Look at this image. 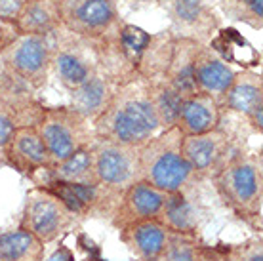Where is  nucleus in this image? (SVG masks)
I'll return each instance as SVG.
<instances>
[{
  "label": "nucleus",
  "mask_w": 263,
  "mask_h": 261,
  "mask_svg": "<svg viewBox=\"0 0 263 261\" xmlns=\"http://www.w3.org/2000/svg\"><path fill=\"white\" fill-rule=\"evenodd\" d=\"M77 221L79 219L67 210L58 196L42 187H33L25 196L17 227L31 233L44 246H48L74 227Z\"/></svg>",
  "instance_id": "nucleus-10"
},
{
  "label": "nucleus",
  "mask_w": 263,
  "mask_h": 261,
  "mask_svg": "<svg viewBox=\"0 0 263 261\" xmlns=\"http://www.w3.org/2000/svg\"><path fill=\"white\" fill-rule=\"evenodd\" d=\"M166 198H168V193L139 179L120 195L117 210L111 217V225L120 231L132 223L157 219Z\"/></svg>",
  "instance_id": "nucleus-16"
},
{
  "label": "nucleus",
  "mask_w": 263,
  "mask_h": 261,
  "mask_svg": "<svg viewBox=\"0 0 263 261\" xmlns=\"http://www.w3.org/2000/svg\"><path fill=\"white\" fill-rule=\"evenodd\" d=\"M233 79H235V71L225 59H221L219 53L214 52L208 44L198 46L197 58H195V80H197L198 94L210 96L221 107Z\"/></svg>",
  "instance_id": "nucleus-17"
},
{
  "label": "nucleus",
  "mask_w": 263,
  "mask_h": 261,
  "mask_svg": "<svg viewBox=\"0 0 263 261\" xmlns=\"http://www.w3.org/2000/svg\"><path fill=\"white\" fill-rule=\"evenodd\" d=\"M40 187L50 191L53 196H58L79 221L92 219V217H107L111 221L117 204L120 200L119 195H112L101 185L48 181Z\"/></svg>",
  "instance_id": "nucleus-12"
},
{
  "label": "nucleus",
  "mask_w": 263,
  "mask_h": 261,
  "mask_svg": "<svg viewBox=\"0 0 263 261\" xmlns=\"http://www.w3.org/2000/svg\"><path fill=\"white\" fill-rule=\"evenodd\" d=\"M216 261H227V259H225V248H223V254L219 255V257H217V259H216Z\"/></svg>",
  "instance_id": "nucleus-34"
},
{
  "label": "nucleus",
  "mask_w": 263,
  "mask_h": 261,
  "mask_svg": "<svg viewBox=\"0 0 263 261\" xmlns=\"http://www.w3.org/2000/svg\"><path fill=\"white\" fill-rule=\"evenodd\" d=\"M198 42L185 36H176L172 42L170 63L166 67L164 79L183 99L198 94L195 80V58L198 52Z\"/></svg>",
  "instance_id": "nucleus-18"
},
{
  "label": "nucleus",
  "mask_w": 263,
  "mask_h": 261,
  "mask_svg": "<svg viewBox=\"0 0 263 261\" xmlns=\"http://www.w3.org/2000/svg\"><path fill=\"white\" fill-rule=\"evenodd\" d=\"M202 208L197 202H193L191 195L172 193L162 204L157 221L170 233L198 235L200 225H202Z\"/></svg>",
  "instance_id": "nucleus-22"
},
{
  "label": "nucleus",
  "mask_w": 263,
  "mask_h": 261,
  "mask_svg": "<svg viewBox=\"0 0 263 261\" xmlns=\"http://www.w3.org/2000/svg\"><path fill=\"white\" fill-rule=\"evenodd\" d=\"M176 39V34L172 31H162L158 34H151V40L143 53L134 65V71L145 80H153L158 77H164L166 67L170 63L172 55V42Z\"/></svg>",
  "instance_id": "nucleus-25"
},
{
  "label": "nucleus",
  "mask_w": 263,
  "mask_h": 261,
  "mask_svg": "<svg viewBox=\"0 0 263 261\" xmlns=\"http://www.w3.org/2000/svg\"><path fill=\"white\" fill-rule=\"evenodd\" d=\"M134 72V67L126 61L119 44L111 46L105 53L103 63L93 72L84 84L69 91L71 96V107L79 111L93 124V120L105 111V107L111 103L115 91Z\"/></svg>",
  "instance_id": "nucleus-7"
},
{
  "label": "nucleus",
  "mask_w": 263,
  "mask_h": 261,
  "mask_svg": "<svg viewBox=\"0 0 263 261\" xmlns=\"http://www.w3.org/2000/svg\"><path fill=\"white\" fill-rule=\"evenodd\" d=\"M168 233L157 219L132 223L119 231V238L136 261H158L168 240Z\"/></svg>",
  "instance_id": "nucleus-19"
},
{
  "label": "nucleus",
  "mask_w": 263,
  "mask_h": 261,
  "mask_svg": "<svg viewBox=\"0 0 263 261\" xmlns=\"http://www.w3.org/2000/svg\"><path fill=\"white\" fill-rule=\"evenodd\" d=\"M27 0H0V23L13 27Z\"/></svg>",
  "instance_id": "nucleus-31"
},
{
  "label": "nucleus",
  "mask_w": 263,
  "mask_h": 261,
  "mask_svg": "<svg viewBox=\"0 0 263 261\" xmlns=\"http://www.w3.org/2000/svg\"><path fill=\"white\" fill-rule=\"evenodd\" d=\"M221 109L237 113L256 134L263 132V79L252 69L235 72L229 90L225 94Z\"/></svg>",
  "instance_id": "nucleus-15"
},
{
  "label": "nucleus",
  "mask_w": 263,
  "mask_h": 261,
  "mask_svg": "<svg viewBox=\"0 0 263 261\" xmlns=\"http://www.w3.org/2000/svg\"><path fill=\"white\" fill-rule=\"evenodd\" d=\"M149 40H151V34L145 33L143 29H139L136 25H128V23L122 25L119 34V50L132 67L136 65V61L147 48Z\"/></svg>",
  "instance_id": "nucleus-28"
},
{
  "label": "nucleus",
  "mask_w": 263,
  "mask_h": 261,
  "mask_svg": "<svg viewBox=\"0 0 263 261\" xmlns=\"http://www.w3.org/2000/svg\"><path fill=\"white\" fill-rule=\"evenodd\" d=\"M124 2L132 8H147L158 4V0H124Z\"/></svg>",
  "instance_id": "nucleus-32"
},
{
  "label": "nucleus",
  "mask_w": 263,
  "mask_h": 261,
  "mask_svg": "<svg viewBox=\"0 0 263 261\" xmlns=\"http://www.w3.org/2000/svg\"><path fill=\"white\" fill-rule=\"evenodd\" d=\"M225 246H210L200 235L168 233V240L158 261H216Z\"/></svg>",
  "instance_id": "nucleus-24"
},
{
  "label": "nucleus",
  "mask_w": 263,
  "mask_h": 261,
  "mask_svg": "<svg viewBox=\"0 0 263 261\" xmlns=\"http://www.w3.org/2000/svg\"><path fill=\"white\" fill-rule=\"evenodd\" d=\"M60 27V0H27L13 25V31L17 34L52 36Z\"/></svg>",
  "instance_id": "nucleus-23"
},
{
  "label": "nucleus",
  "mask_w": 263,
  "mask_h": 261,
  "mask_svg": "<svg viewBox=\"0 0 263 261\" xmlns=\"http://www.w3.org/2000/svg\"><path fill=\"white\" fill-rule=\"evenodd\" d=\"M181 132L178 126L162 130L139 147V170L141 181L157 189L191 195L200 183L181 153Z\"/></svg>",
  "instance_id": "nucleus-3"
},
{
  "label": "nucleus",
  "mask_w": 263,
  "mask_h": 261,
  "mask_svg": "<svg viewBox=\"0 0 263 261\" xmlns=\"http://www.w3.org/2000/svg\"><path fill=\"white\" fill-rule=\"evenodd\" d=\"M244 2H248V0H223L221 2V6L223 8H233V6H240Z\"/></svg>",
  "instance_id": "nucleus-33"
},
{
  "label": "nucleus",
  "mask_w": 263,
  "mask_h": 261,
  "mask_svg": "<svg viewBox=\"0 0 263 261\" xmlns=\"http://www.w3.org/2000/svg\"><path fill=\"white\" fill-rule=\"evenodd\" d=\"M46 246L21 227L0 231V261H44Z\"/></svg>",
  "instance_id": "nucleus-26"
},
{
  "label": "nucleus",
  "mask_w": 263,
  "mask_h": 261,
  "mask_svg": "<svg viewBox=\"0 0 263 261\" xmlns=\"http://www.w3.org/2000/svg\"><path fill=\"white\" fill-rule=\"evenodd\" d=\"M52 158L34 124L17 126L4 151V166H10L21 176L33 179L39 172L48 168Z\"/></svg>",
  "instance_id": "nucleus-14"
},
{
  "label": "nucleus",
  "mask_w": 263,
  "mask_h": 261,
  "mask_svg": "<svg viewBox=\"0 0 263 261\" xmlns=\"http://www.w3.org/2000/svg\"><path fill=\"white\" fill-rule=\"evenodd\" d=\"M42 141L53 162L71 157L82 147L92 145L96 139L93 124L79 111L69 107H42L39 120H36Z\"/></svg>",
  "instance_id": "nucleus-5"
},
{
  "label": "nucleus",
  "mask_w": 263,
  "mask_h": 261,
  "mask_svg": "<svg viewBox=\"0 0 263 261\" xmlns=\"http://www.w3.org/2000/svg\"><path fill=\"white\" fill-rule=\"evenodd\" d=\"M227 261H263V238L261 235L246 238L238 244L225 246Z\"/></svg>",
  "instance_id": "nucleus-29"
},
{
  "label": "nucleus",
  "mask_w": 263,
  "mask_h": 261,
  "mask_svg": "<svg viewBox=\"0 0 263 261\" xmlns=\"http://www.w3.org/2000/svg\"><path fill=\"white\" fill-rule=\"evenodd\" d=\"M0 63L31 90H40L46 86L48 74L52 71L50 36L15 34L0 50Z\"/></svg>",
  "instance_id": "nucleus-8"
},
{
  "label": "nucleus",
  "mask_w": 263,
  "mask_h": 261,
  "mask_svg": "<svg viewBox=\"0 0 263 261\" xmlns=\"http://www.w3.org/2000/svg\"><path fill=\"white\" fill-rule=\"evenodd\" d=\"M147 82H149V91H151V99L153 105H155V111H157L160 128L162 130L174 128L178 124L179 109L183 105V98L172 88L170 82L164 77L147 80Z\"/></svg>",
  "instance_id": "nucleus-27"
},
{
  "label": "nucleus",
  "mask_w": 263,
  "mask_h": 261,
  "mask_svg": "<svg viewBox=\"0 0 263 261\" xmlns=\"http://www.w3.org/2000/svg\"><path fill=\"white\" fill-rule=\"evenodd\" d=\"M237 149L235 139L223 128L181 137V153L200 181L216 177Z\"/></svg>",
  "instance_id": "nucleus-11"
},
{
  "label": "nucleus",
  "mask_w": 263,
  "mask_h": 261,
  "mask_svg": "<svg viewBox=\"0 0 263 261\" xmlns=\"http://www.w3.org/2000/svg\"><path fill=\"white\" fill-rule=\"evenodd\" d=\"M219 200L233 216L261 235L263 221V160L261 151L238 147L221 172L210 179Z\"/></svg>",
  "instance_id": "nucleus-2"
},
{
  "label": "nucleus",
  "mask_w": 263,
  "mask_h": 261,
  "mask_svg": "<svg viewBox=\"0 0 263 261\" xmlns=\"http://www.w3.org/2000/svg\"><path fill=\"white\" fill-rule=\"evenodd\" d=\"M221 107L206 94H195L183 99L179 109L178 130L181 136H198L221 128Z\"/></svg>",
  "instance_id": "nucleus-21"
},
{
  "label": "nucleus",
  "mask_w": 263,
  "mask_h": 261,
  "mask_svg": "<svg viewBox=\"0 0 263 261\" xmlns=\"http://www.w3.org/2000/svg\"><path fill=\"white\" fill-rule=\"evenodd\" d=\"M149 82L134 71L115 91L111 103L93 120V136L115 143L141 147L160 134Z\"/></svg>",
  "instance_id": "nucleus-1"
},
{
  "label": "nucleus",
  "mask_w": 263,
  "mask_h": 261,
  "mask_svg": "<svg viewBox=\"0 0 263 261\" xmlns=\"http://www.w3.org/2000/svg\"><path fill=\"white\" fill-rule=\"evenodd\" d=\"M61 27L99 44H119L120 20L115 0H60Z\"/></svg>",
  "instance_id": "nucleus-6"
},
{
  "label": "nucleus",
  "mask_w": 263,
  "mask_h": 261,
  "mask_svg": "<svg viewBox=\"0 0 263 261\" xmlns=\"http://www.w3.org/2000/svg\"><path fill=\"white\" fill-rule=\"evenodd\" d=\"M92 162L96 183L112 195H122L128 187L141 179L139 170V147L93 139Z\"/></svg>",
  "instance_id": "nucleus-9"
},
{
  "label": "nucleus",
  "mask_w": 263,
  "mask_h": 261,
  "mask_svg": "<svg viewBox=\"0 0 263 261\" xmlns=\"http://www.w3.org/2000/svg\"><path fill=\"white\" fill-rule=\"evenodd\" d=\"M31 181L40 187L48 181L61 183H77V185H98L93 177V162H92V145L82 147L71 157L63 158L60 162L50 164L48 168L39 172Z\"/></svg>",
  "instance_id": "nucleus-20"
},
{
  "label": "nucleus",
  "mask_w": 263,
  "mask_h": 261,
  "mask_svg": "<svg viewBox=\"0 0 263 261\" xmlns=\"http://www.w3.org/2000/svg\"><path fill=\"white\" fill-rule=\"evenodd\" d=\"M170 15L178 34L206 44L219 31V20L206 0H158Z\"/></svg>",
  "instance_id": "nucleus-13"
},
{
  "label": "nucleus",
  "mask_w": 263,
  "mask_h": 261,
  "mask_svg": "<svg viewBox=\"0 0 263 261\" xmlns=\"http://www.w3.org/2000/svg\"><path fill=\"white\" fill-rule=\"evenodd\" d=\"M52 42V71L67 91L79 88L98 71L111 46L99 44L84 36L69 33L60 27L50 36ZM117 46V44H115Z\"/></svg>",
  "instance_id": "nucleus-4"
},
{
  "label": "nucleus",
  "mask_w": 263,
  "mask_h": 261,
  "mask_svg": "<svg viewBox=\"0 0 263 261\" xmlns=\"http://www.w3.org/2000/svg\"><path fill=\"white\" fill-rule=\"evenodd\" d=\"M223 12L231 20L242 21L256 31H261L263 27V0H248L240 6L223 8Z\"/></svg>",
  "instance_id": "nucleus-30"
}]
</instances>
